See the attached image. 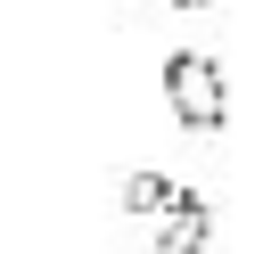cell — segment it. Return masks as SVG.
<instances>
[{
	"mask_svg": "<svg viewBox=\"0 0 263 254\" xmlns=\"http://www.w3.org/2000/svg\"><path fill=\"white\" fill-rule=\"evenodd\" d=\"M164 98H173V115H181L189 131H222V123H230L222 66L197 57V49H173V57H164Z\"/></svg>",
	"mask_w": 263,
	"mask_h": 254,
	"instance_id": "1",
	"label": "cell"
},
{
	"mask_svg": "<svg viewBox=\"0 0 263 254\" xmlns=\"http://www.w3.org/2000/svg\"><path fill=\"white\" fill-rule=\"evenodd\" d=\"M189 188H173L164 172H123V213H173Z\"/></svg>",
	"mask_w": 263,
	"mask_h": 254,
	"instance_id": "3",
	"label": "cell"
},
{
	"mask_svg": "<svg viewBox=\"0 0 263 254\" xmlns=\"http://www.w3.org/2000/svg\"><path fill=\"white\" fill-rule=\"evenodd\" d=\"M205 238H214V205L189 188V197L164 213V238H156V254H205Z\"/></svg>",
	"mask_w": 263,
	"mask_h": 254,
	"instance_id": "2",
	"label": "cell"
},
{
	"mask_svg": "<svg viewBox=\"0 0 263 254\" xmlns=\"http://www.w3.org/2000/svg\"><path fill=\"white\" fill-rule=\"evenodd\" d=\"M173 8H205V0H173Z\"/></svg>",
	"mask_w": 263,
	"mask_h": 254,
	"instance_id": "4",
	"label": "cell"
}]
</instances>
